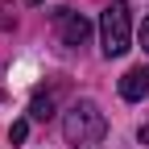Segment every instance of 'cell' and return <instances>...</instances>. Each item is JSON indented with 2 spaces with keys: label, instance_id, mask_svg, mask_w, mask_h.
I'll return each instance as SVG.
<instances>
[{
  "label": "cell",
  "instance_id": "obj_1",
  "mask_svg": "<svg viewBox=\"0 0 149 149\" xmlns=\"http://www.w3.org/2000/svg\"><path fill=\"white\" fill-rule=\"evenodd\" d=\"M104 133H108V120H104V112L91 100H74L66 108V116H62L66 145H74V149H100L104 145Z\"/></svg>",
  "mask_w": 149,
  "mask_h": 149
},
{
  "label": "cell",
  "instance_id": "obj_2",
  "mask_svg": "<svg viewBox=\"0 0 149 149\" xmlns=\"http://www.w3.org/2000/svg\"><path fill=\"white\" fill-rule=\"evenodd\" d=\"M100 37H104V54L108 58H120V54L133 46V8H128V0H112L104 8Z\"/></svg>",
  "mask_w": 149,
  "mask_h": 149
},
{
  "label": "cell",
  "instance_id": "obj_3",
  "mask_svg": "<svg viewBox=\"0 0 149 149\" xmlns=\"http://www.w3.org/2000/svg\"><path fill=\"white\" fill-rule=\"evenodd\" d=\"M58 33H62V42H66V46H83V42H87V33H91V21H87L83 13L62 8V13H58Z\"/></svg>",
  "mask_w": 149,
  "mask_h": 149
},
{
  "label": "cell",
  "instance_id": "obj_4",
  "mask_svg": "<svg viewBox=\"0 0 149 149\" xmlns=\"http://www.w3.org/2000/svg\"><path fill=\"white\" fill-rule=\"evenodd\" d=\"M120 95L133 100V104L149 95V66H133V70L124 74V79H120Z\"/></svg>",
  "mask_w": 149,
  "mask_h": 149
},
{
  "label": "cell",
  "instance_id": "obj_5",
  "mask_svg": "<svg viewBox=\"0 0 149 149\" xmlns=\"http://www.w3.org/2000/svg\"><path fill=\"white\" fill-rule=\"evenodd\" d=\"M29 116H33V120H50V116H54V95H50V91H37V95H33Z\"/></svg>",
  "mask_w": 149,
  "mask_h": 149
},
{
  "label": "cell",
  "instance_id": "obj_6",
  "mask_svg": "<svg viewBox=\"0 0 149 149\" xmlns=\"http://www.w3.org/2000/svg\"><path fill=\"white\" fill-rule=\"evenodd\" d=\"M25 133H29V120H17L8 128V141H25Z\"/></svg>",
  "mask_w": 149,
  "mask_h": 149
},
{
  "label": "cell",
  "instance_id": "obj_7",
  "mask_svg": "<svg viewBox=\"0 0 149 149\" xmlns=\"http://www.w3.org/2000/svg\"><path fill=\"white\" fill-rule=\"evenodd\" d=\"M137 42H141V50H149V13H145V21H141V29H137Z\"/></svg>",
  "mask_w": 149,
  "mask_h": 149
},
{
  "label": "cell",
  "instance_id": "obj_8",
  "mask_svg": "<svg viewBox=\"0 0 149 149\" xmlns=\"http://www.w3.org/2000/svg\"><path fill=\"white\" fill-rule=\"evenodd\" d=\"M141 145H149V124H145V128H141Z\"/></svg>",
  "mask_w": 149,
  "mask_h": 149
},
{
  "label": "cell",
  "instance_id": "obj_9",
  "mask_svg": "<svg viewBox=\"0 0 149 149\" xmlns=\"http://www.w3.org/2000/svg\"><path fill=\"white\" fill-rule=\"evenodd\" d=\"M25 4H42V0H25Z\"/></svg>",
  "mask_w": 149,
  "mask_h": 149
}]
</instances>
